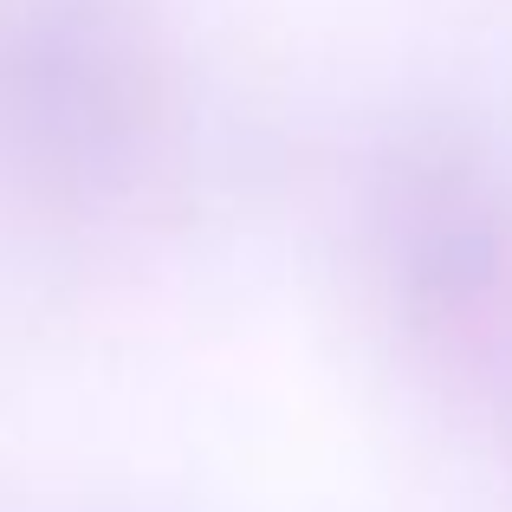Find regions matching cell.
<instances>
[{"instance_id":"obj_3","label":"cell","mask_w":512,"mask_h":512,"mask_svg":"<svg viewBox=\"0 0 512 512\" xmlns=\"http://www.w3.org/2000/svg\"><path fill=\"white\" fill-rule=\"evenodd\" d=\"M493 396H500V467H506V487H512V376Z\"/></svg>"},{"instance_id":"obj_2","label":"cell","mask_w":512,"mask_h":512,"mask_svg":"<svg viewBox=\"0 0 512 512\" xmlns=\"http://www.w3.org/2000/svg\"><path fill=\"white\" fill-rule=\"evenodd\" d=\"M175 137L169 52L143 0H0V169L98 221L156 182Z\"/></svg>"},{"instance_id":"obj_1","label":"cell","mask_w":512,"mask_h":512,"mask_svg":"<svg viewBox=\"0 0 512 512\" xmlns=\"http://www.w3.org/2000/svg\"><path fill=\"white\" fill-rule=\"evenodd\" d=\"M357 253L409 357L512 376V156L461 111H415L376 137L357 182Z\"/></svg>"}]
</instances>
